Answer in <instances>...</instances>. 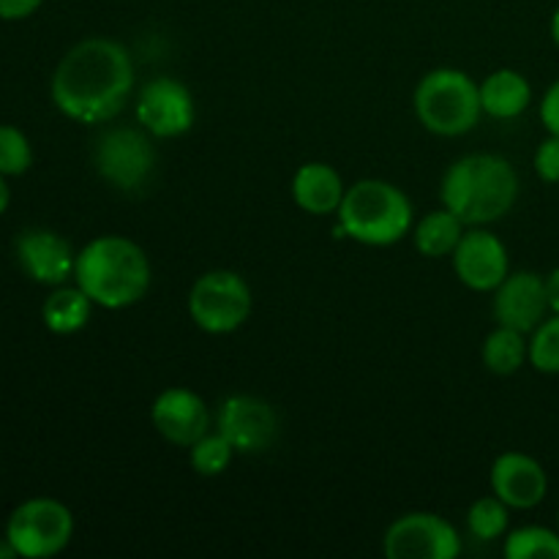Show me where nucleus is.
Wrapping results in <instances>:
<instances>
[{
	"instance_id": "f257e3e1",
	"label": "nucleus",
	"mask_w": 559,
	"mask_h": 559,
	"mask_svg": "<svg viewBox=\"0 0 559 559\" xmlns=\"http://www.w3.org/2000/svg\"><path fill=\"white\" fill-rule=\"evenodd\" d=\"M134 66L112 38H85L63 55L52 76V102L66 118L104 123L129 102Z\"/></svg>"
},
{
	"instance_id": "f03ea898",
	"label": "nucleus",
	"mask_w": 559,
	"mask_h": 559,
	"mask_svg": "<svg viewBox=\"0 0 559 559\" xmlns=\"http://www.w3.org/2000/svg\"><path fill=\"white\" fill-rule=\"evenodd\" d=\"M74 278L76 287L96 306L126 309L145 298L151 287V262L134 240L104 235L76 254Z\"/></svg>"
},
{
	"instance_id": "7ed1b4c3",
	"label": "nucleus",
	"mask_w": 559,
	"mask_h": 559,
	"mask_svg": "<svg viewBox=\"0 0 559 559\" xmlns=\"http://www.w3.org/2000/svg\"><path fill=\"white\" fill-rule=\"evenodd\" d=\"M519 194V178L511 162L491 153L459 158L442 178V205L464 224H491L506 216Z\"/></svg>"
},
{
	"instance_id": "20e7f679",
	"label": "nucleus",
	"mask_w": 559,
	"mask_h": 559,
	"mask_svg": "<svg viewBox=\"0 0 559 559\" xmlns=\"http://www.w3.org/2000/svg\"><path fill=\"white\" fill-rule=\"evenodd\" d=\"M342 233L366 246L399 243L413 227V202L385 180H360L344 191L338 205Z\"/></svg>"
},
{
	"instance_id": "39448f33",
	"label": "nucleus",
	"mask_w": 559,
	"mask_h": 559,
	"mask_svg": "<svg viewBox=\"0 0 559 559\" xmlns=\"http://www.w3.org/2000/svg\"><path fill=\"white\" fill-rule=\"evenodd\" d=\"M413 102L420 123L440 136L467 134L484 112L480 87L456 69L429 71L415 87Z\"/></svg>"
},
{
	"instance_id": "423d86ee",
	"label": "nucleus",
	"mask_w": 559,
	"mask_h": 559,
	"mask_svg": "<svg viewBox=\"0 0 559 559\" xmlns=\"http://www.w3.org/2000/svg\"><path fill=\"white\" fill-rule=\"evenodd\" d=\"M74 535V516L69 508L49 497L27 500L11 513L5 540L16 557L44 559L55 557L69 546Z\"/></svg>"
},
{
	"instance_id": "0eeeda50",
	"label": "nucleus",
	"mask_w": 559,
	"mask_h": 559,
	"mask_svg": "<svg viewBox=\"0 0 559 559\" xmlns=\"http://www.w3.org/2000/svg\"><path fill=\"white\" fill-rule=\"evenodd\" d=\"M189 314L205 333H233L249 320L251 289L238 273L211 271L189 293Z\"/></svg>"
},
{
	"instance_id": "6e6552de",
	"label": "nucleus",
	"mask_w": 559,
	"mask_h": 559,
	"mask_svg": "<svg viewBox=\"0 0 559 559\" xmlns=\"http://www.w3.org/2000/svg\"><path fill=\"white\" fill-rule=\"evenodd\" d=\"M93 162L98 175L115 189L136 191L151 180L156 169V151L142 131L118 126L98 136Z\"/></svg>"
},
{
	"instance_id": "1a4fd4ad",
	"label": "nucleus",
	"mask_w": 559,
	"mask_h": 559,
	"mask_svg": "<svg viewBox=\"0 0 559 559\" xmlns=\"http://www.w3.org/2000/svg\"><path fill=\"white\" fill-rule=\"evenodd\" d=\"M382 551L391 559H453L462 551V538L437 513H407L388 527Z\"/></svg>"
},
{
	"instance_id": "9d476101",
	"label": "nucleus",
	"mask_w": 559,
	"mask_h": 559,
	"mask_svg": "<svg viewBox=\"0 0 559 559\" xmlns=\"http://www.w3.org/2000/svg\"><path fill=\"white\" fill-rule=\"evenodd\" d=\"M216 429L238 453H262L276 440L278 418L265 399L229 396L218 407Z\"/></svg>"
},
{
	"instance_id": "9b49d317",
	"label": "nucleus",
	"mask_w": 559,
	"mask_h": 559,
	"mask_svg": "<svg viewBox=\"0 0 559 559\" xmlns=\"http://www.w3.org/2000/svg\"><path fill=\"white\" fill-rule=\"evenodd\" d=\"M136 120L153 136H180L194 123V98L189 87L169 76L147 82L136 102Z\"/></svg>"
},
{
	"instance_id": "f8f14e48",
	"label": "nucleus",
	"mask_w": 559,
	"mask_h": 559,
	"mask_svg": "<svg viewBox=\"0 0 559 559\" xmlns=\"http://www.w3.org/2000/svg\"><path fill=\"white\" fill-rule=\"evenodd\" d=\"M158 435L180 448H191L211 431V409L189 388H167L151 407Z\"/></svg>"
},
{
	"instance_id": "ddd939ff",
	"label": "nucleus",
	"mask_w": 559,
	"mask_h": 559,
	"mask_svg": "<svg viewBox=\"0 0 559 559\" xmlns=\"http://www.w3.org/2000/svg\"><path fill=\"white\" fill-rule=\"evenodd\" d=\"M453 267L469 289L495 293L508 276V251L497 235L473 229V233H464L453 249Z\"/></svg>"
},
{
	"instance_id": "4468645a",
	"label": "nucleus",
	"mask_w": 559,
	"mask_h": 559,
	"mask_svg": "<svg viewBox=\"0 0 559 559\" xmlns=\"http://www.w3.org/2000/svg\"><path fill=\"white\" fill-rule=\"evenodd\" d=\"M495 293V317L500 325L530 333L546 320L549 298H546V282L538 273H508Z\"/></svg>"
},
{
	"instance_id": "2eb2a0df",
	"label": "nucleus",
	"mask_w": 559,
	"mask_h": 559,
	"mask_svg": "<svg viewBox=\"0 0 559 559\" xmlns=\"http://www.w3.org/2000/svg\"><path fill=\"white\" fill-rule=\"evenodd\" d=\"M16 257H20L22 271L38 284L58 287L66 278L74 276V251L69 240H63L52 229H25L16 238Z\"/></svg>"
},
{
	"instance_id": "dca6fc26",
	"label": "nucleus",
	"mask_w": 559,
	"mask_h": 559,
	"mask_svg": "<svg viewBox=\"0 0 559 559\" xmlns=\"http://www.w3.org/2000/svg\"><path fill=\"white\" fill-rule=\"evenodd\" d=\"M491 489L495 497H500L508 508H535L544 502L549 480H546L544 467L535 459L524 453H502L491 467Z\"/></svg>"
},
{
	"instance_id": "f3484780",
	"label": "nucleus",
	"mask_w": 559,
	"mask_h": 559,
	"mask_svg": "<svg viewBox=\"0 0 559 559\" xmlns=\"http://www.w3.org/2000/svg\"><path fill=\"white\" fill-rule=\"evenodd\" d=\"M344 183L342 175L331 167V164L311 162L295 173L293 178V197L295 205L300 211L311 213V216H328V213H338V205L344 200Z\"/></svg>"
},
{
	"instance_id": "a211bd4d",
	"label": "nucleus",
	"mask_w": 559,
	"mask_h": 559,
	"mask_svg": "<svg viewBox=\"0 0 559 559\" xmlns=\"http://www.w3.org/2000/svg\"><path fill=\"white\" fill-rule=\"evenodd\" d=\"M533 102V87L519 71L500 69L480 85V104L491 118H516Z\"/></svg>"
},
{
	"instance_id": "6ab92c4d",
	"label": "nucleus",
	"mask_w": 559,
	"mask_h": 559,
	"mask_svg": "<svg viewBox=\"0 0 559 559\" xmlns=\"http://www.w3.org/2000/svg\"><path fill=\"white\" fill-rule=\"evenodd\" d=\"M91 306L93 300L82 293L80 287H60L44 300V325L52 333H76L87 325L91 320Z\"/></svg>"
},
{
	"instance_id": "aec40b11",
	"label": "nucleus",
	"mask_w": 559,
	"mask_h": 559,
	"mask_svg": "<svg viewBox=\"0 0 559 559\" xmlns=\"http://www.w3.org/2000/svg\"><path fill=\"white\" fill-rule=\"evenodd\" d=\"M462 227V218L448 211V207L445 211H435L420 218L418 227H415V246L424 257L453 254V249H456L464 235Z\"/></svg>"
},
{
	"instance_id": "412c9836",
	"label": "nucleus",
	"mask_w": 559,
	"mask_h": 559,
	"mask_svg": "<svg viewBox=\"0 0 559 559\" xmlns=\"http://www.w3.org/2000/svg\"><path fill=\"white\" fill-rule=\"evenodd\" d=\"M524 358H530V344L524 342L522 331L500 325L495 333H489L484 344V364L495 374H513L522 369Z\"/></svg>"
},
{
	"instance_id": "4be33fe9",
	"label": "nucleus",
	"mask_w": 559,
	"mask_h": 559,
	"mask_svg": "<svg viewBox=\"0 0 559 559\" xmlns=\"http://www.w3.org/2000/svg\"><path fill=\"white\" fill-rule=\"evenodd\" d=\"M508 559H559V533L546 527H522L508 535Z\"/></svg>"
},
{
	"instance_id": "5701e85b",
	"label": "nucleus",
	"mask_w": 559,
	"mask_h": 559,
	"mask_svg": "<svg viewBox=\"0 0 559 559\" xmlns=\"http://www.w3.org/2000/svg\"><path fill=\"white\" fill-rule=\"evenodd\" d=\"M233 453L235 448L229 445V440L222 431H216V435L207 431L202 440H197L194 445H191V467L200 475H205V478H213V475H222L224 469L229 467Z\"/></svg>"
},
{
	"instance_id": "b1692460",
	"label": "nucleus",
	"mask_w": 559,
	"mask_h": 559,
	"mask_svg": "<svg viewBox=\"0 0 559 559\" xmlns=\"http://www.w3.org/2000/svg\"><path fill=\"white\" fill-rule=\"evenodd\" d=\"M467 527L473 538L495 540L508 530V506L500 497H484L467 513Z\"/></svg>"
},
{
	"instance_id": "393cba45",
	"label": "nucleus",
	"mask_w": 559,
	"mask_h": 559,
	"mask_svg": "<svg viewBox=\"0 0 559 559\" xmlns=\"http://www.w3.org/2000/svg\"><path fill=\"white\" fill-rule=\"evenodd\" d=\"M530 364L544 374H559V314L535 328L530 342Z\"/></svg>"
},
{
	"instance_id": "a878e982",
	"label": "nucleus",
	"mask_w": 559,
	"mask_h": 559,
	"mask_svg": "<svg viewBox=\"0 0 559 559\" xmlns=\"http://www.w3.org/2000/svg\"><path fill=\"white\" fill-rule=\"evenodd\" d=\"M33 164L27 136L14 126H0V175H25Z\"/></svg>"
},
{
	"instance_id": "bb28decb",
	"label": "nucleus",
	"mask_w": 559,
	"mask_h": 559,
	"mask_svg": "<svg viewBox=\"0 0 559 559\" xmlns=\"http://www.w3.org/2000/svg\"><path fill=\"white\" fill-rule=\"evenodd\" d=\"M535 173L546 180V183H559V136L551 134L549 140L540 142L538 153H535Z\"/></svg>"
},
{
	"instance_id": "cd10ccee",
	"label": "nucleus",
	"mask_w": 559,
	"mask_h": 559,
	"mask_svg": "<svg viewBox=\"0 0 559 559\" xmlns=\"http://www.w3.org/2000/svg\"><path fill=\"white\" fill-rule=\"evenodd\" d=\"M540 120L549 129V134L559 136V80L546 91L544 104H540Z\"/></svg>"
},
{
	"instance_id": "c85d7f7f",
	"label": "nucleus",
	"mask_w": 559,
	"mask_h": 559,
	"mask_svg": "<svg viewBox=\"0 0 559 559\" xmlns=\"http://www.w3.org/2000/svg\"><path fill=\"white\" fill-rule=\"evenodd\" d=\"M44 0H0V20H25Z\"/></svg>"
},
{
	"instance_id": "c756f323",
	"label": "nucleus",
	"mask_w": 559,
	"mask_h": 559,
	"mask_svg": "<svg viewBox=\"0 0 559 559\" xmlns=\"http://www.w3.org/2000/svg\"><path fill=\"white\" fill-rule=\"evenodd\" d=\"M546 298H549V311L559 314V267L546 278Z\"/></svg>"
},
{
	"instance_id": "7c9ffc66",
	"label": "nucleus",
	"mask_w": 559,
	"mask_h": 559,
	"mask_svg": "<svg viewBox=\"0 0 559 559\" xmlns=\"http://www.w3.org/2000/svg\"><path fill=\"white\" fill-rule=\"evenodd\" d=\"M9 200L11 194H9V186H5V175H0V216H3L5 207H9Z\"/></svg>"
},
{
	"instance_id": "2f4dec72",
	"label": "nucleus",
	"mask_w": 559,
	"mask_h": 559,
	"mask_svg": "<svg viewBox=\"0 0 559 559\" xmlns=\"http://www.w3.org/2000/svg\"><path fill=\"white\" fill-rule=\"evenodd\" d=\"M551 36H555V44L559 47V5H557L555 16H551Z\"/></svg>"
}]
</instances>
